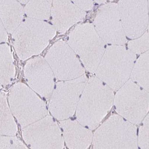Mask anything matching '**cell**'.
<instances>
[{"label":"cell","mask_w":149,"mask_h":149,"mask_svg":"<svg viewBox=\"0 0 149 149\" xmlns=\"http://www.w3.org/2000/svg\"><path fill=\"white\" fill-rule=\"evenodd\" d=\"M114 98L113 91L109 86L97 77L90 78L78 104V121L90 130H94L109 113Z\"/></svg>","instance_id":"6da1fadb"},{"label":"cell","mask_w":149,"mask_h":149,"mask_svg":"<svg viewBox=\"0 0 149 149\" xmlns=\"http://www.w3.org/2000/svg\"><path fill=\"white\" fill-rule=\"evenodd\" d=\"M136 56L123 45L106 48L96 71L98 79L113 90H118L129 81Z\"/></svg>","instance_id":"7a4b0ae2"},{"label":"cell","mask_w":149,"mask_h":149,"mask_svg":"<svg viewBox=\"0 0 149 149\" xmlns=\"http://www.w3.org/2000/svg\"><path fill=\"white\" fill-rule=\"evenodd\" d=\"M93 149H138L135 125L113 115L99 127L93 135Z\"/></svg>","instance_id":"3957f363"},{"label":"cell","mask_w":149,"mask_h":149,"mask_svg":"<svg viewBox=\"0 0 149 149\" xmlns=\"http://www.w3.org/2000/svg\"><path fill=\"white\" fill-rule=\"evenodd\" d=\"M113 103L120 116L134 125H139L148 115L149 93L129 79L118 90Z\"/></svg>","instance_id":"277c9868"},{"label":"cell","mask_w":149,"mask_h":149,"mask_svg":"<svg viewBox=\"0 0 149 149\" xmlns=\"http://www.w3.org/2000/svg\"><path fill=\"white\" fill-rule=\"evenodd\" d=\"M8 100L12 112L22 128L48 115L44 102L23 84H17L11 88Z\"/></svg>","instance_id":"5b68a950"},{"label":"cell","mask_w":149,"mask_h":149,"mask_svg":"<svg viewBox=\"0 0 149 149\" xmlns=\"http://www.w3.org/2000/svg\"><path fill=\"white\" fill-rule=\"evenodd\" d=\"M73 47L90 72H95L106 51V42L90 23L81 24L73 32Z\"/></svg>","instance_id":"8992f818"},{"label":"cell","mask_w":149,"mask_h":149,"mask_svg":"<svg viewBox=\"0 0 149 149\" xmlns=\"http://www.w3.org/2000/svg\"><path fill=\"white\" fill-rule=\"evenodd\" d=\"M87 81V78L83 75L57 84L49 103V110L54 117L65 120L74 115Z\"/></svg>","instance_id":"52a82bcc"},{"label":"cell","mask_w":149,"mask_h":149,"mask_svg":"<svg viewBox=\"0 0 149 149\" xmlns=\"http://www.w3.org/2000/svg\"><path fill=\"white\" fill-rule=\"evenodd\" d=\"M22 136L31 149H63L65 140L58 125L49 116L23 128Z\"/></svg>","instance_id":"ba28073f"},{"label":"cell","mask_w":149,"mask_h":149,"mask_svg":"<svg viewBox=\"0 0 149 149\" xmlns=\"http://www.w3.org/2000/svg\"><path fill=\"white\" fill-rule=\"evenodd\" d=\"M94 24L105 42L122 45L127 42L118 4L109 3L101 7L97 11Z\"/></svg>","instance_id":"9c48e42d"},{"label":"cell","mask_w":149,"mask_h":149,"mask_svg":"<svg viewBox=\"0 0 149 149\" xmlns=\"http://www.w3.org/2000/svg\"><path fill=\"white\" fill-rule=\"evenodd\" d=\"M118 6L125 33L131 39L139 38L148 26V1H120Z\"/></svg>","instance_id":"30bf717a"},{"label":"cell","mask_w":149,"mask_h":149,"mask_svg":"<svg viewBox=\"0 0 149 149\" xmlns=\"http://www.w3.org/2000/svg\"><path fill=\"white\" fill-rule=\"evenodd\" d=\"M60 125L65 142L69 149H88L91 144L93 132L78 121L65 120L60 122Z\"/></svg>","instance_id":"8fae6325"},{"label":"cell","mask_w":149,"mask_h":149,"mask_svg":"<svg viewBox=\"0 0 149 149\" xmlns=\"http://www.w3.org/2000/svg\"><path fill=\"white\" fill-rule=\"evenodd\" d=\"M131 77L132 81L149 93V50L136 60Z\"/></svg>","instance_id":"7c38bea8"},{"label":"cell","mask_w":149,"mask_h":149,"mask_svg":"<svg viewBox=\"0 0 149 149\" xmlns=\"http://www.w3.org/2000/svg\"><path fill=\"white\" fill-rule=\"evenodd\" d=\"M17 131V127L11 113L7 102L6 95L1 92V135L15 136Z\"/></svg>","instance_id":"4fadbf2b"},{"label":"cell","mask_w":149,"mask_h":149,"mask_svg":"<svg viewBox=\"0 0 149 149\" xmlns=\"http://www.w3.org/2000/svg\"><path fill=\"white\" fill-rule=\"evenodd\" d=\"M148 6L149 13V1ZM128 48L134 54H143L149 50V19L145 32L139 38L130 41L128 43Z\"/></svg>","instance_id":"5bb4252c"},{"label":"cell","mask_w":149,"mask_h":149,"mask_svg":"<svg viewBox=\"0 0 149 149\" xmlns=\"http://www.w3.org/2000/svg\"><path fill=\"white\" fill-rule=\"evenodd\" d=\"M138 147L139 149H149V113L143 120L140 127Z\"/></svg>","instance_id":"9a60e30c"},{"label":"cell","mask_w":149,"mask_h":149,"mask_svg":"<svg viewBox=\"0 0 149 149\" xmlns=\"http://www.w3.org/2000/svg\"><path fill=\"white\" fill-rule=\"evenodd\" d=\"M1 149H29L15 136L1 135Z\"/></svg>","instance_id":"2e32d148"},{"label":"cell","mask_w":149,"mask_h":149,"mask_svg":"<svg viewBox=\"0 0 149 149\" xmlns=\"http://www.w3.org/2000/svg\"><path fill=\"white\" fill-rule=\"evenodd\" d=\"M73 3L84 10H90L93 7L92 1H73Z\"/></svg>","instance_id":"e0dca14e"}]
</instances>
